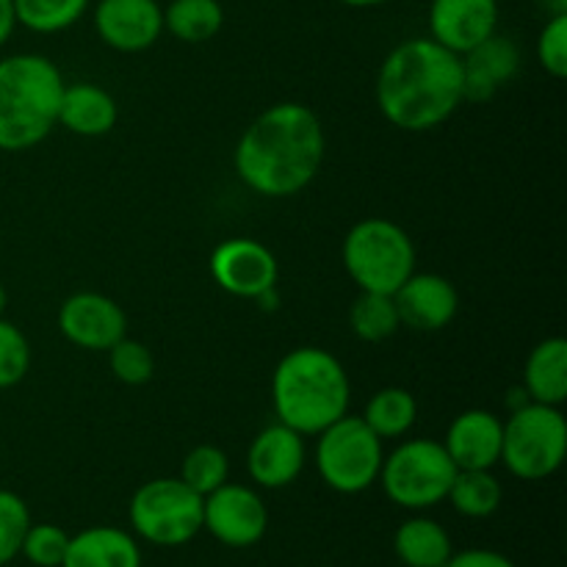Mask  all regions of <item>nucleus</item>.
<instances>
[{"label":"nucleus","instance_id":"nucleus-1","mask_svg":"<svg viewBox=\"0 0 567 567\" xmlns=\"http://www.w3.org/2000/svg\"><path fill=\"white\" fill-rule=\"evenodd\" d=\"M324 127L313 109L277 103L266 109L236 144V172L255 194L293 197L313 183L324 164Z\"/></svg>","mask_w":567,"mask_h":567},{"label":"nucleus","instance_id":"nucleus-2","mask_svg":"<svg viewBox=\"0 0 567 567\" xmlns=\"http://www.w3.org/2000/svg\"><path fill=\"white\" fill-rule=\"evenodd\" d=\"M463 103V59L432 37L408 39L382 61L377 105L399 131H435Z\"/></svg>","mask_w":567,"mask_h":567},{"label":"nucleus","instance_id":"nucleus-3","mask_svg":"<svg viewBox=\"0 0 567 567\" xmlns=\"http://www.w3.org/2000/svg\"><path fill=\"white\" fill-rule=\"evenodd\" d=\"M352 385L341 360L321 347H297L277 363L271 402L280 424L319 435L349 413Z\"/></svg>","mask_w":567,"mask_h":567},{"label":"nucleus","instance_id":"nucleus-4","mask_svg":"<svg viewBox=\"0 0 567 567\" xmlns=\"http://www.w3.org/2000/svg\"><path fill=\"white\" fill-rule=\"evenodd\" d=\"M64 94L61 70L37 53L0 59V150L22 153L53 133Z\"/></svg>","mask_w":567,"mask_h":567},{"label":"nucleus","instance_id":"nucleus-5","mask_svg":"<svg viewBox=\"0 0 567 567\" xmlns=\"http://www.w3.org/2000/svg\"><path fill=\"white\" fill-rule=\"evenodd\" d=\"M343 266L360 291L391 293L415 271V244L396 221H358L343 238Z\"/></svg>","mask_w":567,"mask_h":567},{"label":"nucleus","instance_id":"nucleus-6","mask_svg":"<svg viewBox=\"0 0 567 567\" xmlns=\"http://www.w3.org/2000/svg\"><path fill=\"white\" fill-rule=\"evenodd\" d=\"M457 471L460 468L449 457L443 443L430 441V437H415V441H404L402 446L385 454L377 482L396 507L410 509V513H424V509L446 502Z\"/></svg>","mask_w":567,"mask_h":567},{"label":"nucleus","instance_id":"nucleus-7","mask_svg":"<svg viewBox=\"0 0 567 567\" xmlns=\"http://www.w3.org/2000/svg\"><path fill=\"white\" fill-rule=\"evenodd\" d=\"M567 454V424L559 408L526 402L504 421L502 463L524 482L557 474Z\"/></svg>","mask_w":567,"mask_h":567},{"label":"nucleus","instance_id":"nucleus-8","mask_svg":"<svg viewBox=\"0 0 567 567\" xmlns=\"http://www.w3.org/2000/svg\"><path fill=\"white\" fill-rule=\"evenodd\" d=\"M203 498L181 476L144 482L127 507L133 535L158 548L186 546L203 532Z\"/></svg>","mask_w":567,"mask_h":567},{"label":"nucleus","instance_id":"nucleus-9","mask_svg":"<svg viewBox=\"0 0 567 567\" xmlns=\"http://www.w3.org/2000/svg\"><path fill=\"white\" fill-rule=\"evenodd\" d=\"M382 443L385 441H380L360 415H341L336 424L319 432L316 471L330 491L358 496L380 480L385 460Z\"/></svg>","mask_w":567,"mask_h":567},{"label":"nucleus","instance_id":"nucleus-10","mask_svg":"<svg viewBox=\"0 0 567 567\" xmlns=\"http://www.w3.org/2000/svg\"><path fill=\"white\" fill-rule=\"evenodd\" d=\"M203 529L227 548H252L269 529V509L258 491L225 482L203 498Z\"/></svg>","mask_w":567,"mask_h":567},{"label":"nucleus","instance_id":"nucleus-11","mask_svg":"<svg viewBox=\"0 0 567 567\" xmlns=\"http://www.w3.org/2000/svg\"><path fill=\"white\" fill-rule=\"evenodd\" d=\"M210 275L221 291L238 299H258L277 288L280 264L275 252L255 238H227L210 252Z\"/></svg>","mask_w":567,"mask_h":567},{"label":"nucleus","instance_id":"nucleus-12","mask_svg":"<svg viewBox=\"0 0 567 567\" xmlns=\"http://www.w3.org/2000/svg\"><path fill=\"white\" fill-rule=\"evenodd\" d=\"M59 330L75 347L89 352H109L127 332V316L111 297L97 291H78L59 308Z\"/></svg>","mask_w":567,"mask_h":567},{"label":"nucleus","instance_id":"nucleus-13","mask_svg":"<svg viewBox=\"0 0 567 567\" xmlns=\"http://www.w3.org/2000/svg\"><path fill=\"white\" fill-rule=\"evenodd\" d=\"M94 28L109 48L120 53H142L158 42L164 31V9L158 0H100Z\"/></svg>","mask_w":567,"mask_h":567},{"label":"nucleus","instance_id":"nucleus-14","mask_svg":"<svg viewBox=\"0 0 567 567\" xmlns=\"http://www.w3.org/2000/svg\"><path fill=\"white\" fill-rule=\"evenodd\" d=\"M308 460L305 449V435L286 424H271L264 432H258L247 452V471L249 480L266 491H280L291 482L299 480Z\"/></svg>","mask_w":567,"mask_h":567},{"label":"nucleus","instance_id":"nucleus-15","mask_svg":"<svg viewBox=\"0 0 567 567\" xmlns=\"http://www.w3.org/2000/svg\"><path fill=\"white\" fill-rule=\"evenodd\" d=\"M498 31V0H432L430 33L437 44L465 55Z\"/></svg>","mask_w":567,"mask_h":567},{"label":"nucleus","instance_id":"nucleus-16","mask_svg":"<svg viewBox=\"0 0 567 567\" xmlns=\"http://www.w3.org/2000/svg\"><path fill=\"white\" fill-rule=\"evenodd\" d=\"M399 321L415 332H437L457 316V288L441 275H410L393 291Z\"/></svg>","mask_w":567,"mask_h":567},{"label":"nucleus","instance_id":"nucleus-17","mask_svg":"<svg viewBox=\"0 0 567 567\" xmlns=\"http://www.w3.org/2000/svg\"><path fill=\"white\" fill-rule=\"evenodd\" d=\"M504 421L491 410H465L449 424L443 449L460 471H493L502 463Z\"/></svg>","mask_w":567,"mask_h":567},{"label":"nucleus","instance_id":"nucleus-18","mask_svg":"<svg viewBox=\"0 0 567 567\" xmlns=\"http://www.w3.org/2000/svg\"><path fill=\"white\" fill-rule=\"evenodd\" d=\"M460 59H463V100L474 103L491 100L520 70L518 44L498 31Z\"/></svg>","mask_w":567,"mask_h":567},{"label":"nucleus","instance_id":"nucleus-19","mask_svg":"<svg viewBox=\"0 0 567 567\" xmlns=\"http://www.w3.org/2000/svg\"><path fill=\"white\" fill-rule=\"evenodd\" d=\"M61 567H142V546L120 526H89L70 535Z\"/></svg>","mask_w":567,"mask_h":567},{"label":"nucleus","instance_id":"nucleus-20","mask_svg":"<svg viewBox=\"0 0 567 567\" xmlns=\"http://www.w3.org/2000/svg\"><path fill=\"white\" fill-rule=\"evenodd\" d=\"M120 120L116 100L94 83H64L59 105V125L75 136L97 138L114 131Z\"/></svg>","mask_w":567,"mask_h":567},{"label":"nucleus","instance_id":"nucleus-21","mask_svg":"<svg viewBox=\"0 0 567 567\" xmlns=\"http://www.w3.org/2000/svg\"><path fill=\"white\" fill-rule=\"evenodd\" d=\"M524 391L537 404H559L567 399V341L554 336L537 343L524 365Z\"/></svg>","mask_w":567,"mask_h":567},{"label":"nucleus","instance_id":"nucleus-22","mask_svg":"<svg viewBox=\"0 0 567 567\" xmlns=\"http://www.w3.org/2000/svg\"><path fill=\"white\" fill-rule=\"evenodd\" d=\"M393 551L404 567H446L454 554L452 535L446 526L426 515L402 520L393 535Z\"/></svg>","mask_w":567,"mask_h":567},{"label":"nucleus","instance_id":"nucleus-23","mask_svg":"<svg viewBox=\"0 0 567 567\" xmlns=\"http://www.w3.org/2000/svg\"><path fill=\"white\" fill-rule=\"evenodd\" d=\"M360 419L371 426L380 441H396L413 430L415 419H419V404L415 396L404 388H382L365 404Z\"/></svg>","mask_w":567,"mask_h":567},{"label":"nucleus","instance_id":"nucleus-24","mask_svg":"<svg viewBox=\"0 0 567 567\" xmlns=\"http://www.w3.org/2000/svg\"><path fill=\"white\" fill-rule=\"evenodd\" d=\"M225 25L219 0H172L164 9V28L186 44H203Z\"/></svg>","mask_w":567,"mask_h":567},{"label":"nucleus","instance_id":"nucleus-25","mask_svg":"<svg viewBox=\"0 0 567 567\" xmlns=\"http://www.w3.org/2000/svg\"><path fill=\"white\" fill-rule=\"evenodd\" d=\"M446 502L463 518L482 520L498 513L504 502V487L493 471H457Z\"/></svg>","mask_w":567,"mask_h":567},{"label":"nucleus","instance_id":"nucleus-26","mask_svg":"<svg viewBox=\"0 0 567 567\" xmlns=\"http://www.w3.org/2000/svg\"><path fill=\"white\" fill-rule=\"evenodd\" d=\"M349 324L360 341L380 343L388 341L402 327V321H399V310L391 293L360 291L349 308Z\"/></svg>","mask_w":567,"mask_h":567},{"label":"nucleus","instance_id":"nucleus-27","mask_svg":"<svg viewBox=\"0 0 567 567\" xmlns=\"http://www.w3.org/2000/svg\"><path fill=\"white\" fill-rule=\"evenodd\" d=\"M89 0H14L17 25L33 33H59L75 25Z\"/></svg>","mask_w":567,"mask_h":567},{"label":"nucleus","instance_id":"nucleus-28","mask_svg":"<svg viewBox=\"0 0 567 567\" xmlns=\"http://www.w3.org/2000/svg\"><path fill=\"white\" fill-rule=\"evenodd\" d=\"M230 476V460L219 446H197L183 457L181 480L199 496H208L216 487H221Z\"/></svg>","mask_w":567,"mask_h":567},{"label":"nucleus","instance_id":"nucleus-29","mask_svg":"<svg viewBox=\"0 0 567 567\" xmlns=\"http://www.w3.org/2000/svg\"><path fill=\"white\" fill-rule=\"evenodd\" d=\"M109 365L111 374L122 382V385H147L155 374L153 352L144 347L142 341L133 338H120L114 347L109 349Z\"/></svg>","mask_w":567,"mask_h":567},{"label":"nucleus","instance_id":"nucleus-30","mask_svg":"<svg viewBox=\"0 0 567 567\" xmlns=\"http://www.w3.org/2000/svg\"><path fill=\"white\" fill-rule=\"evenodd\" d=\"M31 369V343L25 332L0 316V391L14 388L25 380Z\"/></svg>","mask_w":567,"mask_h":567},{"label":"nucleus","instance_id":"nucleus-31","mask_svg":"<svg viewBox=\"0 0 567 567\" xmlns=\"http://www.w3.org/2000/svg\"><path fill=\"white\" fill-rule=\"evenodd\" d=\"M31 524L28 504L14 491H0V567L20 557L22 537Z\"/></svg>","mask_w":567,"mask_h":567},{"label":"nucleus","instance_id":"nucleus-32","mask_svg":"<svg viewBox=\"0 0 567 567\" xmlns=\"http://www.w3.org/2000/svg\"><path fill=\"white\" fill-rule=\"evenodd\" d=\"M70 535L55 524H31L22 537L20 557H25L33 567H61L64 563Z\"/></svg>","mask_w":567,"mask_h":567},{"label":"nucleus","instance_id":"nucleus-33","mask_svg":"<svg viewBox=\"0 0 567 567\" xmlns=\"http://www.w3.org/2000/svg\"><path fill=\"white\" fill-rule=\"evenodd\" d=\"M537 61L551 78L567 75V14H551L537 37Z\"/></svg>","mask_w":567,"mask_h":567},{"label":"nucleus","instance_id":"nucleus-34","mask_svg":"<svg viewBox=\"0 0 567 567\" xmlns=\"http://www.w3.org/2000/svg\"><path fill=\"white\" fill-rule=\"evenodd\" d=\"M446 567H518L507 554L493 551V548H465L454 551Z\"/></svg>","mask_w":567,"mask_h":567},{"label":"nucleus","instance_id":"nucleus-35","mask_svg":"<svg viewBox=\"0 0 567 567\" xmlns=\"http://www.w3.org/2000/svg\"><path fill=\"white\" fill-rule=\"evenodd\" d=\"M17 28V14H14V0H0V48L11 39Z\"/></svg>","mask_w":567,"mask_h":567},{"label":"nucleus","instance_id":"nucleus-36","mask_svg":"<svg viewBox=\"0 0 567 567\" xmlns=\"http://www.w3.org/2000/svg\"><path fill=\"white\" fill-rule=\"evenodd\" d=\"M343 6H352V9H371V6H382L388 0H338Z\"/></svg>","mask_w":567,"mask_h":567},{"label":"nucleus","instance_id":"nucleus-37","mask_svg":"<svg viewBox=\"0 0 567 567\" xmlns=\"http://www.w3.org/2000/svg\"><path fill=\"white\" fill-rule=\"evenodd\" d=\"M551 14H567V0H546Z\"/></svg>","mask_w":567,"mask_h":567},{"label":"nucleus","instance_id":"nucleus-38","mask_svg":"<svg viewBox=\"0 0 567 567\" xmlns=\"http://www.w3.org/2000/svg\"><path fill=\"white\" fill-rule=\"evenodd\" d=\"M6 305H9V293H6V288H3V286H0V316H3Z\"/></svg>","mask_w":567,"mask_h":567}]
</instances>
